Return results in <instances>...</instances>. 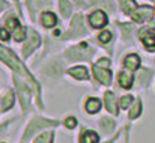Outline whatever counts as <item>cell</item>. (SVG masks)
Segmentation results:
<instances>
[{"mask_svg": "<svg viewBox=\"0 0 155 143\" xmlns=\"http://www.w3.org/2000/svg\"><path fill=\"white\" fill-rule=\"evenodd\" d=\"M86 33V29L83 26V17L81 15H77L74 20H72V26L71 29L65 33V38H72V36H81Z\"/></svg>", "mask_w": 155, "mask_h": 143, "instance_id": "6", "label": "cell"}, {"mask_svg": "<svg viewBox=\"0 0 155 143\" xmlns=\"http://www.w3.org/2000/svg\"><path fill=\"white\" fill-rule=\"evenodd\" d=\"M86 111L87 113H91V115H94V113H98L100 110H101V101L100 99H97V98H89L87 101H86Z\"/></svg>", "mask_w": 155, "mask_h": 143, "instance_id": "16", "label": "cell"}, {"mask_svg": "<svg viewBox=\"0 0 155 143\" xmlns=\"http://www.w3.org/2000/svg\"><path fill=\"white\" fill-rule=\"evenodd\" d=\"M12 105H14V94L9 91V92L6 94V96L3 98V101H2V108L6 111V110H9Z\"/></svg>", "mask_w": 155, "mask_h": 143, "instance_id": "19", "label": "cell"}, {"mask_svg": "<svg viewBox=\"0 0 155 143\" xmlns=\"http://www.w3.org/2000/svg\"><path fill=\"white\" fill-rule=\"evenodd\" d=\"M111 32H108V30H104L101 32L100 35H98V39H100V42H103V44H107V42H110L111 41Z\"/></svg>", "mask_w": 155, "mask_h": 143, "instance_id": "25", "label": "cell"}, {"mask_svg": "<svg viewBox=\"0 0 155 143\" xmlns=\"http://www.w3.org/2000/svg\"><path fill=\"white\" fill-rule=\"evenodd\" d=\"M139 35H140V38H142V41H143V44H145L146 50L152 51V50L155 48V35L154 33H151L148 29H142Z\"/></svg>", "mask_w": 155, "mask_h": 143, "instance_id": "10", "label": "cell"}, {"mask_svg": "<svg viewBox=\"0 0 155 143\" xmlns=\"http://www.w3.org/2000/svg\"><path fill=\"white\" fill-rule=\"evenodd\" d=\"M105 107H107V110L113 115V116H116L117 113H119V110H117V102H116V96L114 94H111V92H105Z\"/></svg>", "mask_w": 155, "mask_h": 143, "instance_id": "11", "label": "cell"}, {"mask_svg": "<svg viewBox=\"0 0 155 143\" xmlns=\"http://www.w3.org/2000/svg\"><path fill=\"white\" fill-rule=\"evenodd\" d=\"M133 17H134V20L139 21V23L148 21V20H151V18L154 17V9L149 8V6H140V8H137V9L134 11Z\"/></svg>", "mask_w": 155, "mask_h": 143, "instance_id": "9", "label": "cell"}, {"mask_svg": "<svg viewBox=\"0 0 155 143\" xmlns=\"http://www.w3.org/2000/svg\"><path fill=\"white\" fill-rule=\"evenodd\" d=\"M152 2H155V0H152Z\"/></svg>", "mask_w": 155, "mask_h": 143, "instance_id": "33", "label": "cell"}, {"mask_svg": "<svg viewBox=\"0 0 155 143\" xmlns=\"http://www.w3.org/2000/svg\"><path fill=\"white\" fill-rule=\"evenodd\" d=\"M65 127L69 128V130H71V128H75V127H77V119L72 118V116L66 118V119H65Z\"/></svg>", "mask_w": 155, "mask_h": 143, "instance_id": "28", "label": "cell"}, {"mask_svg": "<svg viewBox=\"0 0 155 143\" xmlns=\"http://www.w3.org/2000/svg\"><path fill=\"white\" fill-rule=\"evenodd\" d=\"M120 5H122V11L125 14H131V12H134L137 9L134 0H120Z\"/></svg>", "mask_w": 155, "mask_h": 143, "instance_id": "18", "label": "cell"}, {"mask_svg": "<svg viewBox=\"0 0 155 143\" xmlns=\"http://www.w3.org/2000/svg\"><path fill=\"white\" fill-rule=\"evenodd\" d=\"M56 125H57L56 121H48V119H42V118H33V119L30 121V124H29V127H27L24 136H23V142L29 140L38 130L47 128V127H56Z\"/></svg>", "mask_w": 155, "mask_h": 143, "instance_id": "2", "label": "cell"}, {"mask_svg": "<svg viewBox=\"0 0 155 143\" xmlns=\"http://www.w3.org/2000/svg\"><path fill=\"white\" fill-rule=\"evenodd\" d=\"M133 101H134V99H133V95L122 96V98H120V107H122V108H127V107H128Z\"/></svg>", "mask_w": 155, "mask_h": 143, "instance_id": "26", "label": "cell"}, {"mask_svg": "<svg viewBox=\"0 0 155 143\" xmlns=\"http://www.w3.org/2000/svg\"><path fill=\"white\" fill-rule=\"evenodd\" d=\"M105 143H111V142H105Z\"/></svg>", "mask_w": 155, "mask_h": 143, "instance_id": "31", "label": "cell"}, {"mask_svg": "<svg viewBox=\"0 0 155 143\" xmlns=\"http://www.w3.org/2000/svg\"><path fill=\"white\" fill-rule=\"evenodd\" d=\"M41 23H42L44 27L50 29V27H54V26H56L57 18H56V15H54L53 12L45 11V12H42V15H41Z\"/></svg>", "mask_w": 155, "mask_h": 143, "instance_id": "13", "label": "cell"}, {"mask_svg": "<svg viewBox=\"0 0 155 143\" xmlns=\"http://www.w3.org/2000/svg\"><path fill=\"white\" fill-rule=\"evenodd\" d=\"M124 65L130 69V71H136L140 66V57L137 54H128L124 59Z\"/></svg>", "mask_w": 155, "mask_h": 143, "instance_id": "12", "label": "cell"}, {"mask_svg": "<svg viewBox=\"0 0 155 143\" xmlns=\"http://www.w3.org/2000/svg\"><path fill=\"white\" fill-rule=\"evenodd\" d=\"M59 6H60L62 17H63V18H66V17L71 14V5H69V2H68V0H60Z\"/></svg>", "mask_w": 155, "mask_h": 143, "instance_id": "22", "label": "cell"}, {"mask_svg": "<svg viewBox=\"0 0 155 143\" xmlns=\"http://www.w3.org/2000/svg\"><path fill=\"white\" fill-rule=\"evenodd\" d=\"M0 39H3V41H8L9 39V33H8L6 29H0Z\"/></svg>", "mask_w": 155, "mask_h": 143, "instance_id": "29", "label": "cell"}, {"mask_svg": "<svg viewBox=\"0 0 155 143\" xmlns=\"http://www.w3.org/2000/svg\"><path fill=\"white\" fill-rule=\"evenodd\" d=\"M133 81H134V75L131 72H127V71H122L119 74V85L124 88V89H130L133 86Z\"/></svg>", "mask_w": 155, "mask_h": 143, "instance_id": "15", "label": "cell"}, {"mask_svg": "<svg viewBox=\"0 0 155 143\" xmlns=\"http://www.w3.org/2000/svg\"><path fill=\"white\" fill-rule=\"evenodd\" d=\"M24 36H26V29H24L23 26H18V27L14 30V39L20 42V41L24 39Z\"/></svg>", "mask_w": 155, "mask_h": 143, "instance_id": "23", "label": "cell"}, {"mask_svg": "<svg viewBox=\"0 0 155 143\" xmlns=\"http://www.w3.org/2000/svg\"><path fill=\"white\" fill-rule=\"evenodd\" d=\"M65 56L69 60H87L94 56V50L87 47V44H80L77 47H71Z\"/></svg>", "mask_w": 155, "mask_h": 143, "instance_id": "3", "label": "cell"}, {"mask_svg": "<svg viewBox=\"0 0 155 143\" xmlns=\"http://www.w3.org/2000/svg\"><path fill=\"white\" fill-rule=\"evenodd\" d=\"M6 26H8L9 29L15 30V29L20 26V21H18L17 18H8V20H6Z\"/></svg>", "mask_w": 155, "mask_h": 143, "instance_id": "27", "label": "cell"}, {"mask_svg": "<svg viewBox=\"0 0 155 143\" xmlns=\"http://www.w3.org/2000/svg\"><path fill=\"white\" fill-rule=\"evenodd\" d=\"M89 24L94 27V29H100V27H104L107 24V15L105 12L98 9V11H94L91 15H89Z\"/></svg>", "mask_w": 155, "mask_h": 143, "instance_id": "7", "label": "cell"}, {"mask_svg": "<svg viewBox=\"0 0 155 143\" xmlns=\"http://www.w3.org/2000/svg\"><path fill=\"white\" fill-rule=\"evenodd\" d=\"M140 111H142V101H140V99H136L133 108L130 110V118H131V119H136V118L140 115Z\"/></svg>", "mask_w": 155, "mask_h": 143, "instance_id": "21", "label": "cell"}, {"mask_svg": "<svg viewBox=\"0 0 155 143\" xmlns=\"http://www.w3.org/2000/svg\"><path fill=\"white\" fill-rule=\"evenodd\" d=\"M5 6H6V3H5V2H3V0H0V9H3V8H5Z\"/></svg>", "mask_w": 155, "mask_h": 143, "instance_id": "30", "label": "cell"}, {"mask_svg": "<svg viewBox=\"0 0 155 143\" xmlns=\"http://www.w3.org/2000/svg\"><path fill=\"white\" fill-rule=\"evenodd\" d=\"M100 127H101V130H103V133H110L111 130H113V127H114V122L113 121H110L108 118H103L101 121H100Z\"/></svg>", "mask_w": 155, "mask_h": 143, "instance_id": "20", "label": "cell"}, {"mask_svg": "<svg viewBox=\"0 0 155 143\" xmlns=\"http://www.w3.org/2000/svg\"><path fill=\"white\" fill-rule=\"evenodd\" d=\"M69 75L77 78V80H87L89 78V74H87V69L84 66H75V68H71L69 71Z\"/></svg>", "mask_w": 155, "mask_h": 143, "instance_id": "14", "label": "cell"}, {"mask_svg": "<svg viewBox=\"0 0 155 143\" xmlns=\"http://www.w3.org/2000/svg\"><path fill=\"white\" fill-rule=\"evenodd\" d=\"M94 74H95V78H97L101 85H104V86H108V85L111 83V72H110L108 68L95 63V65H94Z\"/></svg>", "mask_w": 155, "mask_h": 143, "instance_id": "5", "label": "cell"}, {"mask_svg": "<svg viewBox=\"0 0 155 143\" xmlns=\"http://www.w3.org/2000/svg\"><path fill=\"white\" fill-rule=\"evenodd\" d=\"M100 136L95 131H83L81 137H80V143H98Z\"/></svg>", "mask_w": 155, "mask_h": 143, "instance_id": "17", "label": "cell"}, {"mask_svg": "<svg viewBox=\"0 0 155 143\" xmlns=\"http://www.w3.org/2000/svg\"><path fill=\"white\" fill-rule=\"evenodd\" d=\"M0 60H3L11 69H14L17 74H20V75H23V77H26L29 81H30V85H32V88L35 89V92H36V95H38V102H39V86H38V83H36V80L30 75V72L26 69V66L18 60V57L9 50V48L6 47H2L0 45Z\"/></svg>", "mask_w": 155, "mask_h": 143, "instance_id": "1", "label": "cell"}, {"mask_svg": "<svg viewBox=\"0 0 155 143\" xmlns=\"http://www.w3.org/2000/svg\"><path fill=\"white\" fill-rule=\"evenodd\" d=\"M39 42H41V39H39L38 33H36L35 30H30V36L27 38V42H26V45L23 47V56L27 57L35 48L39 45Z\"/></svg>", "mask_w": 155, "mask_h": 143, "instance_id": "8", "label": "cell"}, {"mask_svg": "<svg viewBox=\"0 0 155 143\" xmlns=\"http://www.w3.org/2000/svg\"><path fill=\"white\" fill-rule=\"evenodd\" d=\"M14 80H15V86H17V92H18V96H20V102L23 105V108L27 111L30 108V91L29 88L18 78L14 75Z\"/></svg>", "mask_w": 155, "mask_h": 143, "instance_id": "4", "label": "cell"}, {"mask_svg": "<svg viewBox=\"0 0 155 143\" xmlns=\"http://www.w3.org/2000/svg\"><path fill=\"white\" fill-rule=\"evenodd\" d=\"M51 142H53V133H44L35 140V143H51Z\"/></svg>", "mask_w": 155, "mask_h": 143, "instance_id": "24", "label": "cell"}, {"mask_svg": "<svg viewBox=\"0 0 155 143\" xmlns=\"http://www.w3.org/2000/svg\"><path fill=\"white\" fill-rule=\"evenodd\" d=\"M77 2H80V0H77Z\"/></svg>", "mask_w": 155, "mask_h": 143, "instance_id": "32", "label": "cell"}]
</instances>
